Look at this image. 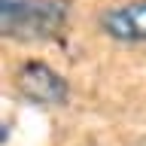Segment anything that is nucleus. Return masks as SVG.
<instances>
[{
  "label": "nucleus",
  "mask_w": 146,
  "mask_h": 146,
  "mask_svg": "<svg viewBox=\"0 0 146 146\" xmlns=\"http://www.w3.org/2000/svg\"><path fill=\"white\" fill-rule=\"evenodd\" d=\"M70 18V0H0V31L9 40H52Z\"/></svg>",
  "instance_id": "f257e3e1"
},
{
  "label": "nucleus",
  "mask_w": 146,
  "mask_h": 146,
  "mask_svg": "<svg viewBox=\"0 0 146 146\" xmlns=\"http://www.w3.org/2000/svg\"><path fill=\"white\" fill-rule=\"evenodd\" d=\"M15 88L36 107H61L70 98V85L46 61H25L15 73Z\"/></svg>",
  "instance_id": "f03ea898"
},
{
  "label": "nucleus",
  "mask_w": 146,
  "mask_h": 146,
  "mask_svg": "<svg viewBox=\"0 0 146 146\" xmlns=\"http://www.w3.org/2000/svg\"><path fill=\"white\" fill-rule=\"evenodd\" d=\"M100 31L116 43H146V0H131L100 15Z\"/></svg>",
  "instance_id": "7ed1b4c3"
}]
</instances>
